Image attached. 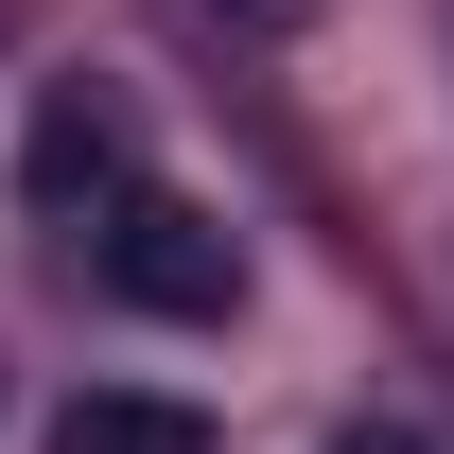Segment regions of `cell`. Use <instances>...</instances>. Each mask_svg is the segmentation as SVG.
<instances>
[{
	"label": "cell",
	"mask_w": 454,
	"mask_h": 454,
	"mask_svg": "<svg viewBox=\"0 0 454 454\" xmlns=\"http://www.w3.org/2000/svg\"><path fill=\"white\" fill-rule=\"evenodd\" d=\"M88 280L122 297V315H175V333H227L245 315V245H227L192 192H122L106 245H88Z\"/></svg>",
	"instance_id": "obj_1"
},
{
	"label": "cell",
	"mask_w": 454,
	"mask_h": 454,
	"mask_svg": "<svg viewBox=\"0 0 454 454\" xmlns=\"http://www.w3.org/2000/svg\"><path fill=\"white\" fill-rule=\"evenodd\" d=\"M18 175H35V210L122 192V106H106V88H53V106H35V140H18Z\"/></svg>",
	"instance_id": "obj_2"
},
{
	"label": "cell",
	"mask_w": 454,
	"mask_h": 454,
	"mask_svg": "<svg viewBox=\"0 0 454 454\" xmlns=\"http://www.w3.org/2000/svg\"><path fill=\"white\" fill-rule=\"evenodd\" d=\"M53 454H210V419L158 402V385H70L53 402Z\"/></svg>",
	"instance_id": "obj_3"
},
{
	"label": "cell",
	"mask_w": 454,
	"mask_h": 454,
	"mask_svg": "<svg viewBox=\"0 0 454 454\" xmlns=\"http://www.w3.org/2000/svg\"><path fill=\"white\" fill-rule=\"evenodd\" d=\"M333 454H419V437H333Z\"/></svg>",
	"instance_id": "obj_4"
},
{
	"label": "cell",
	"mask_w": 454,
	"mask_h": 454,
	"mask_svg": "<svg viewBox=\"0 0 454 454\" xmlns=\"http://www.w3.org/2000/svg\"><path fill=\"white\" fill-rule=\"evenodd\" d=\"M245 18H297V0H245Z\"/></svg>",
	"instance_id": "obj_5"
}]
</instances>
